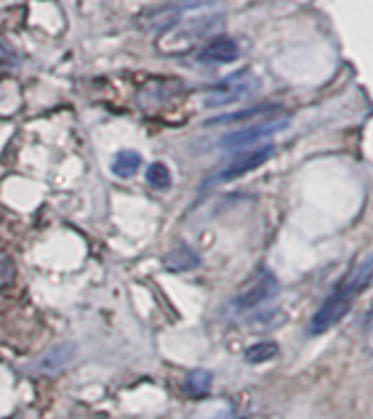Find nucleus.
Listing matches in <instances>:
<instances>
[{
  "instance_id": "nucleus-1",
  "label": "nucleus",
  "mask_w": 373,
  "mask_h": 419,
  "mask_svg": "<svg viewBox=\"0 0 373 419\" xmlns=\"http://www.w3.org/2000/svg\"><path fill=\"white\" fill-rule=\"evenodd\" d=\"M371 281H373V255L358 259L354 266L340 277V281L331 288L327 299L310 318L308 323L310 336H321V334L338 325L340 320L349 314L358 297L371 286Z\"/></svg>"
},
{
  "instance_id": "nucleus-2",
  "label": "nucleus",
  "mask_w": 373,
  "mask_h": 419,
  "mask_svg": "<svg viewBox=\"0 0 373 419\" xmlns=\"http://www.w3.org/2000/svg\"><path fill=\"white\" fill-rule=\"evenodd\" d=\"M259 86V81L248 73V71H242V73H235L226 79H222L215 86H211L204 95V106L206 108H219V106H229V104H235L240 99H246V97H251Z\"/></svg>"
},
{
  "instance_id": "nucleus-3",
  "label": "nucleus",
  "mask_w": 373,
  "mask_h": 419,
  "mask_svg": "<svg viewBox=\"0 0 373 419\" xmlns=\"http://www.w3.org/2000/svg\"><path fill=\"white\" fill-rule=\"evenodd\" d=\"M272 154H274L272 145H259V147H253V149H244V151L238 154V156H233L215 176L209 178V185L231 183V180L240 178V176H244L248 172L257 170V167H261L272 156Z\"/></svg>"
},
{
  "instance_id": "nucleus-4",
  "label": "nucleus",
  "mask_w": 373,
  "mask_h": 419,
  "mask_svg": "<svg viewBox=\"0 0 373 419\" xmlns=\"http://www.w3.org/2000/svg\"><path fill=\"white\" fill-rule=\"evenodd\" d=\"M213 29V18H200L185 22L183 26H178L172 33H167L163 42H158V49L163 47L165 53H187L193 44Z\"/></svg>"
},
{
  "instance_id": "nucleus-5",
  "label": "nucleus",
  "mask_w": 373,
  "mask_h": 419,
  "mask_svg": "<svg viewBox=\"0 0 373 419\" xmlns=\"http://www.w3.org/2000/svg\"><path fill=\"white\" fill-rule=\"evenodd\" d=\"M288 121L272 119V121H261V123H251L248 128H242L238 132H231L219 138V147L222 149H248L251 145L259 143L261 138H268L283 130Z\"/></svg>"
},
{
  "instance_id": "nucleus-6",
  "label": "nucleus",
  "mask_w": 373,
  "mask_h": 419,
  "mask_svg": "<svg viewBox=\"0 0 373 419\" xmlns=\"http://www.w3.org/2000/svg\"><path fill=\"white\" fill-rule=\"evenodd\" d=\"M277 292H279L277 279H274L270 272H264L259 277V281H255L251 288L244 290L242 295L235 299V307L242 310V312L253 310V307H259V305L272 301L274 297H277Z\"/></svg>"
},
{
  "instance_id": "nucleus-7",
  "label": "nucleus",
  "mask_w": 373,
  "mask_h": 419,
  "mask_svg": "<svg viewBox=\"0 0 373 419\" xmlns=\"http://www.w3.org/2000/svg\"><path fill=\"white\" fill-rule=\"evenodd\" d=\"M181 18V7L176 5H158V7H147L136 16V24L143 31L149 33H165L174 29V24Z\"/></svg>"
},
{
  "instance_id": "nucleus-8",
  "label": "nucleus",
  "mask_w": 373,
  "mask_h": 419,
  "mask_svg": "<svg viewBox=\"0 0 373 419\" xmlns=\"http://www.w3.org/2000/svg\"><path fill=\"white\" fill-rule=\"evenodd\" d=\"M77 354V347L73 343H62V345H55L51 347L47 354H42V358H40L35 362V369L42 371V373H60L64 371L68 365H71V360L75 358Z\"/></svg>"
},
{
  "instance_id": "nucleus-9",
  "label": "nucleus",
  "mask_w": 373,
  "mask_h": 419,
  "mask_svg": "<svg viewBox=\"0 0 373 419\" xmlns=\"http://www.w3.org/2000/svg\"><path fill=\"white\" fill-rule=\"evenodd\" d=\"M240 58V49H238V42L226 38V35H219L213 38L209 44H206L200 51V60L204 62H215V64H231Z\"/></svg>"
},
{
  "instance_id": "nucleus-10",
  "label": "nucleus",
  "mask_w": 373,
  "mask_h": 419,
  "mask_svg": "<svg viewBox=\"0 0 373 419\" xmlns=\"http://www.w3.org/2000/svg\"><path fill=\"white\" fill-rule=\"evenodd\" d=\"M281 113V106H255V108H246L240 110V113H231V115H219L206 121V125H219V123H240V121H253V123H261V121H272L274 115Z\"/></svg>"
},
{
  "instance_id": "nucleus-11",
  "label": "nucleus",
  "mask_w": 373,
  "mask_h": 419,
  "mask_svg": "<svg viewBox=\"0 0 373 419\" xmlns=\"http://www.w3.org/2000/svg\"><path fill=\"white\" fill-rule=\"evenodd\" d=\"M200 266V255L187 244H181L172 253L165 255V268L172 272H187Z\"/></svg>"
},
{
  "instance_id": "nucleus-12",
  "label": "nucleus",
  "mask_w": 373,
  "mask_h": 419,
  "mask_svg": "<svg viewBox=\"0 0 373 419\" xmlns=\"http://www.w3.org/2000/svg\"><path fill=\"white\" fill-rule=\"evenodd\" d=\"M141 167V154L134 149H121L113 158V174L119 178H132Z\"/></svg>"
},
{
  "instance_id": "nucleus-13",
  "label": "nucleus",
  "mask_w": 373,
  "mask_h": 419,
  "mask_svg": "<svg viewBox=\"0 0 373 419\" xmlns=\"http://www.w3.org/2000/svg\"><path fill=\"white\" fill-rule=\"evenodd\" d=\"M211 384H213V375H211V371H206V369H196L185 378V391L191 397L206 395V393H209Z\"/></svg>"
},
{
  "instance_id": "nucleus-14",
  "label": "nucleus",
  "mask_w": 373,
  "mask_h": 419,
  "mask_svg": "<svg viewBox=\"0 0 373 419\" xmlns=\"http://www.w3.org/2000/svg\"><path fill=\"white\" fill-rule=\"evenodd\" d=\"M145 180H147L149 187H154L158 191L172 187V174H169L167 165H165V163H151L147 167V172H145Z\"/></svg>"
},
{
  "instance_id": "nucleus-15",
  "label": "nucleus",
  "mask_w": 373,
  "mask_h": 419,
  "mask_svg": "<svg viewBox=\"0 0 373 419\" xmlns=\"http://www.w3.org/2000/svg\"><path fill=\"white\" fill-rule=\"evenodd\" d=\"M274 356H277V345L274 343H257L246 349V362H251V365H261V362H268Z\"/></svg>"
},
{
  "instance_id": "nucleus-16",
  "label": "nucleus",
  "mask_w": 373,
  "mask_h": 419,
  "mask_svg": "<svg viewBox=\"0 0 373 419\" xmlns=\"http://www.w3.org/2000/svg\"><path fill=\"white\" fill-rule=\"evenodd\" d=\"M13 277H16V266H13V261L7 253L0 250V288H7Z\"/></svg>"
},
{
  "instance_id": "nucleus-17",
  "label": "nucleus",
  "mask_w": 373,
  "mask_h": 419,
  "mask_svg": "<svg viewBox=\"0 0 373 419\" xmlns=\"http://www.w3.org/2000/svg\"><path fill=\"white\" fill-rule=\"evenodd\" d=\"M183 3H206V0H183Z\"/></svg>"
}]
</instances>
